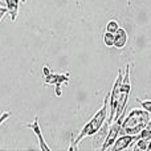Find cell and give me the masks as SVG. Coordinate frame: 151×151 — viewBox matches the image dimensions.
I'll return each instance as SVG.
<instances>
[{"instance_id":"cell-1","label":"cell","mask_w":151,"mask_h":151,"mask_svg":"<svg viewBox=\"0 0 151 151\" xmlns=\"http://www.w3.org/2000/svg\"><path fill=\"white\" fill-rule=\"evenodd\" d=\"M107 111H109V94L105 97L102 107L93 115V118H91V119L82 127V130L80 131L78 137L73 141V145L69 147V150H76L77 145L80 143L83 138H86V137H91V135H94V134L98 133V131L101 130L104 122L107 119Z\"/></svg>"},{"instance_id":"cell-2","label":"cell","mask_w":151,"mask_h":151,"mask_svg":"<svg viewBox=\"0 0 151 151\" xmlns=\"http://www.w3.org/2000/svg\"><path fill=\"white\" fill-rule=\"evenodd\" d=\"M150 113L145 109H133L127 114V117L123 118L121 125V134H130V135H138L150 119Z\"/></svg>"},{"instance_id":"cell-3","label":"cell","mask_w":151,"mask_h":151,"mask_svg":"<svg viewBox=\"0 0 151 151\" xmlns=\"http://www.w3.org/2000/svg\"><path fill=\"white\" fill-rule=\"evenodd\" d=\"M131 91V83H130V64H127L125 68V74H123L122 82L119 85V90H118V104H117V109H115V114H114V121L119 117L123 113L127 104L129 96ZM113 121V122H114Z\"/></svg>"},{"instance_id":"cell-4","label":"cell","mask_w":151,"mask_h":151,"mask_svg":"<svg viewBox=\"0 0 151 151\" xmlns=\"http://www.w3.org/2000/svg\"><path fill=\"white\" fill-rule=\"evenodd\" d=\"M42 73H44V82L47 85H55L56 86V96L60 97L61 96V86L64 83H69L70 81V74L69 73H64V74H58V73H53L50 72V69H48V66L42 68Z\"/></svg>"},{"instance_id":"cell-5","label":"cell","mask_w":151,"mask_h":151,"mask_svg":"<svg viewBox=\"0 0 151 151\" xmlns=\"http://www.w3.org/2000/svg\"><path fill=\"white\" fill-rule=\"evenodd\" d=\"M122 78H123V73L122 70H119L117 76V80L114 82V86L111 89V93H109V111H107V123L109 125H111V122L114 121L115 109H117V104H118V90H119Z\"/></svg>"},{"instance_id":"cell-6","label":"cell","mask_w":151,"mask_h":151,"mask_svg":"<svg viewBox=\"0 0 151 151\" xmlns=\"http://www.w3.org/2000/svg\"><path fill=\"white\" fill-rule=\"evenodd\" d=\"M125 113H126V110H123L122 114H121L114 122H111L110 130H109V133H107V137L105 138L104 145L101 146V151L110 149L111 145L115 142V139L118 138V135H119V133H121V125H122V121H123V118H125Z\"/></svg>"},{"instance_id":"cell-7","label":"cell","mask_w":151,"mask_h":151,"mask_svg":"<svg viewBox=\"0 0 151 151\" xmlns=\"http://www.w3.org/2000/svg\"><path fill=\"white\" fill-rule=\"evenodd\" d=\"M138 139V135H130V134H121L115 142L111 145V151H119V150H126Z\"/></svg>"},{"instance_id":"cell-8","label":"cell","mask_w":151,"mask_h":151,"mask_svg":"<svg viewBox=\"0 0 151 151\" xmlns=\"http://www.w3.org/2000/svg\"><path fill=\"white\" fill-rule=\"evenodd\" d=\"M27 127H29L35 134H36L37 139H39V147L42 151H50V147L48 146V143L44 141V135L41 133V129H40V123H39V118L35 117V121L32 123H27Z\"/></svg>"},{"instance_id":"cell-9","label":"cell","mask_w":151,"mask_h":151,"mask_svg":"<svg viewBox=\"0 0 151 151\" xmlns=\"http://www.w3.org/2000/svg\"><path fill=\"white\" fill-rule=\"evenodd\" d=\"M25 0H5V8L8 11L11 20L15 21L17 19L19 8H20V3H24Z\"/></svg>"},{"instance_id":"cell-10","label":"cell","mask_w":151,"mask_h":151,"mask_svg":"<svg viewBox=\"0 0 151 151\" xmlns=\"http://www.w3.org/2000/svg\"><path fill=\"white\" fill-rule=\"evenodd\" d=\"M126 42H127V32L119 27L114 35V47L118 49H122V48H125Z\"/></svg>"},{"instance_id":"cell-11","label":"cell","mask_w":151,"mask_h":151,"mask_svg":"<svg viewBox=\"0 0 151 151\" xmlns=\"http://www.w3.org/2000/svg\"><path fill=\"white\" fill-rule=\"evenodd\" d=\"M114 35L115 33H111V32H107L104 35V42L106 47H114Z\"/></svg>"},{"instance_id":"cell-12","label":"cell","mask_w":151,"mask_h":151,"mask_svg":"<svg viewBox=\"0 0 151 151\" xmlns=\"http://www.w3.org/2000/svg\"><path fill=\"white\" fill-rule=\"evenodd\" d=\"M118 28H119V24H118L117 20H110V21H107V24H106V31H107V32L115 33V32L118 31Z\"/></svg>"},{"instance_id":"cell-13","label":"cell","mask_w":151,"mask_h":151,"mask_svg":"<svg viewBox=\"0 0 151 151\" xmlns=\"http://www.w3.org/2000/svg\"><path fill=\"white\" fill-rule=\"evenodd\" d=\"M137 101H138L139 104H141L142 109H145L146 111H149L150 114H151V101H150V99H147V101H142V99L137 98Z\"/></svg>"},{"instance_id":"cell-14","label":"cell","mask_w":151,"mask_h":151,"mask_svg":"<svg viewBox=\"0 0 151 151\" xmlns=\"http://www.w3.org/2000/svg\"><path fill=\"white\" fill-rule=\"evenodd\" d=\"M11 117V111H4L1 115H0V126H1V123L4 122V121H7L8 118Z\"/></svg>"},{"instance_id":"cell-15","label":"cell","mask_w":151,"mask_h":151,"mask_svg":"<svg viewBox=\"0 0 151 151\" xmlns=\"http://www.w3.org/2000/svg\"><path fill=\"white\" fill-rule=\"evenodd\" d=\"M8 13V11H7V8L5 7H0V21H1V19L4 17L5 15Z\"/></svg>"},{"instance_id":"cell-16","label":"cell","mask_w":151,"mask_h":151,"mask_svg":"<svg viewBox=\"0 0 151 151\" xmlns=\"http://www.w3.org/2000/svg\"><path fill=\"white\" fill-rule=\"evenodd\" d=\"M146 129H149V130H151V118L149 119V122H147V125H146Z\"/></svg>"},{"instance_id":"cell-17","label":"cell","mask_w":151,"mask_h":151,"mask_svg":"<svg viewBox=\"0 0 151 151\" xmlns=\"http://www.w3.org/2000/svg\"><path fill=\"white\" fill-rule=\"evenodd\" d=\"M0 5H4V3H1V1H0Z\"/></svg>"}]
</instances>
